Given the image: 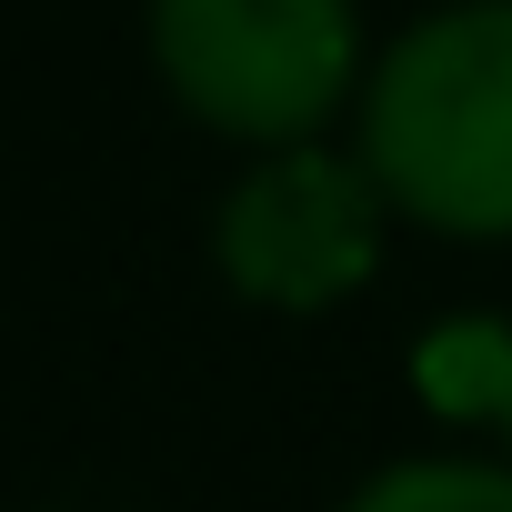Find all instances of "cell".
Returning <instances> with one entry per match:
<instances>
[{"label": "cell", "mask_w": 512, "mask_h": 512, "mask_svg": "<svg viewBox=\"0 0 512 512\" xmlns=\"http://www.w3.org/2000/svg\"><path fill=\"white\" fill-rule=\"evenodd\" d=\"M141 31L161 91L241 151L322 141L372 71L362 0H151Z\"/></svg>", "instance_id": "2"}, {"label": "cell", "mask_w": 512, "mask_h": 512, "mask_svg": "<svg viewBox=\"0 0 512 512\" xmlns=\"http://www.w3.org/2000/svg\"><path fill=\"white\" fill-rule=\"evenodd\" d=\"M332 512H512V452L482 462V452H412V462H382L372 482H352Z\"/></svg>", "instance_id": "5"}, {"label": "cell", "mask_w": 512, "mask_h": 512, "mask_svg": "<svg viewBox=\"0 0 512 512\" xmlns=\"http://www.w3.org/2000/svg\"><path fill=\"white\" fill-rule=\"evenodd\" d=\"M352 151L392 221L432 241H512V0H452L372 51Z\"/></svg>", "instance_id": "1"}, {"label": "cell", "mask_w": 512, "mask_h": 512, "mask_svg": "<svg viewBox=\"0 0 512 512\" xmlns=\"http://www.w3.org/2000/svg\"><path fill=\"white\" fill-rule=\"evenodd\" d=\"M412 382L442 422H492L512 452V322H442L412 352Z\"/></svg>", "instance_id": "4"}, {"label": "cell", "mask_w": 512, "mask_h": 512, "mask_svg": "<svg viewBox=\"0 0 512 512\" xmlns=\"http://www.w3.org/2000/svg\"><path fill=\"white\" fill-rule=\"evenodd\" d=\"M382 231L392 201L362 151L292 141V151H251L211 221V262L251 312H342L382 272Z\"/></svg>", "instance_id": "3"}]
</instances>
